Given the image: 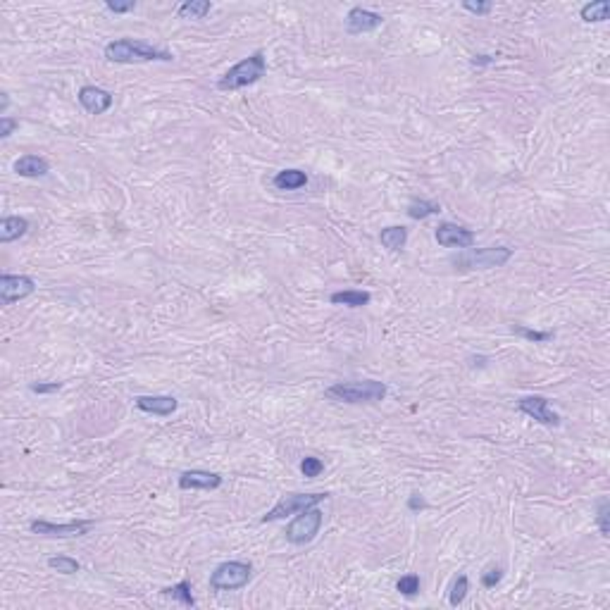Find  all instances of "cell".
<instances>
[{
	"mask_svg": "<svg viewBox=\"0 0 610 610\" xmlns=\"http://www.w3.org/2000/svg\"><path fill=\"white\" fill-rule=\"evenodd\" d=\"M105 60L115 65H141V62H172L175 55L139 38H117L105 46Z\"/></svg>",
	"mask_w": 610,
	"mask_h": 610,
	"instance_id": "obj_1",
	"label": "cell"
},
{
	"mask_svg": "<svg viewBox=\"0 0 610 610\" xmlns=\"http://www.w3.org/2000/svg\"><path fill=\"white\" fill-rule=\"evenodd\" d=\"M389 394V387L377 380H363V382H336L324 391L329 401L336 403H348V406H358V403H380Z\"/></svg>",
	"mask_w": 610,
	"mask_h": 610,
	"instance_id": "obj_2",
	"label": "cell"
},
{
	"mask_svg": "<svg viewBox=\"0 0 610 610\" xmlns=\"http://www.w3.org/2000/svg\"><path fill=\"white\" fill-rule=\"evenodd\" d=\"M265 74H267V57L262 50H255L248 57H243L241 62H236L229 72H224L220 81H217V88L220 91H239V88L258 83Z\"/></svg>",
	"mask_w": 610,
	"mask_h": 610,
	"instance_id": "obj_3",
	"label": "cell"
},
{
	"mask_svg": "<svg viewBox=\"0 0 610 610\" xmlns=\"http://www.w3.org/2000/svg\"><path fill=\"white\" fill-rule=\"evenodd\" d=\"M512 258V248L505 246H489V248H467L465 253H458L451 258V265L460 272H472V269H493L503 267Z\"/></svg>",
	"mask_w": 610,
	"mask_h": 610,
	"instance_id": "obj_4",
	"label": "cell"
},
{
	"mask_svg": "<svg viewBox=\"0 0 610 610\" xmlns=\"http://www.w3.org/2000/svg\"><path fill=\"white\" fill-rule=\"evenodd\" d=\"M253 577V565L243 561L220 563L210 575V589L213 592H236L243 589Z\"/></svg>",
	"mask_w": 610,
	"mask_h": 610,
	"instance_id": "obj_5",
	"label": "cell"
},
{
	"mask_svg": "<svg viewBox=\"0 0 610 610\" xmlns=\"http://www.w3.org/2000/svg\"><path fill=\"white\" fill-rule=\"evenodd\" d=\"M329 498V493L327 491H317V493H286V496H281L277 503H274L272 510H267L265 515H262L260 522H277V520H286L288 515H298V512H303L307 508H315V505H319L322 500Z\"/></svg>",
	"mask_w": 610,
	"mask_h": 610,
	"instance_id": "obj_6",
	"label": "cell"
},
{
	"mask_svg": "<svg viewBox=\"0 0 610 610\" xmlns=\"http://www.w3.org/2000/svg\"><path fill=\"white\" fill-rule=\"evenodd\" d=\"M322 522H324V515L317 505L298 512V517L286 527V541L293 544V546L310 544L312 539L319 534V529H322Z\"/></svg>",
	"mask_w": 610,
	"mask_h": 610,
	"instance_id": "obj_7",
	"label": "cell"
},
{
	"mask_svg": "<svg viewBox=\"0 0 610 610\" xmlns=\"http://www.w3.org/2000/svg\"><path fill=\"white\" fill-rule=\"evenodd\" d=\"M93 520H74V522H50V520H31L29 529L38 536H50V539H72L88 534L93 527Z\"/></svg>",
	"mask_w": 610,
	"mask_h": 610,
	"instance_id": "obj_8",
	"label": "cell"
},
{
	"mask_svg": "<svg viewBox=\"0 0 610 610\" xmlns=\"http://www.w3.org/2000/svg\"><path fill=\"white\" fill-rule=\"evenodd\" d=\"M517 410L544 427H561V415L551 408L546 396H522L517 401Z\"/></svg>",
	"mask_w": 610,
	"mask_h": 610,
	"instance_id": "obj_9",
	"label": "cell"
},
{
	"mask_svg": "<svg viewBox=\"0 0 610 610\" xmlns=\"http://www.w3.org/2000/svg\"><path fill=\"white\" fill-rule=\"evenodd\" d=\"M36 291V281L27 274H3L0 277V303L12 305L17 300L29 298Z\"/></svg>",
	"mask_w": 610,
	"mask_h": 610,
	"instance_id": "obj_10",
	"label": "cell"
},
{
	"mask_svg": "<svg viewBox=\"0 0 610 610\" xmlns=\"http://www.w3.org/2000/svg\"><path fill=\"white\" fill-rule=\"evenodd\" d=\"M436 241L439 246L444 248H472L474 241H477V234L467 227H460V224H453V222H441L439 227L434 231Z\"/></svg>",
	"mask_w": 610,
	"mask_h": 610,
	"instance_id": "obj_11",
	"label": "cell"
},
{
	"mask_svg": "<svg viewBox=\"0 0 610 610\" xmlns=\"http://www.w3.org/2000/svg\"><path fill=\"white\" fill-rule=\"evenodd\" d=\"M76 100H79V105L88 115H105L115 102L110 91H105V88H100V86H91V83H86V86L79 88Z\"/></svg>",
	"mask_w": 610,
	"mask_h": 610,
	"instance_id": "obj_12",
	"label": "cell"
},
{
	"mask_svg": "<svg viewBox=\"0 0 610 610\" xmlns=\"http://www.w3.org/2000/svg\"><path fill=\"white\" fill-rule=\"evenodd\" d=\"M384 24V17L380 12H372L368 8H353L348 15H346V31L351 36H360V34H370V31L380 29Z\"/></svg>",
	"mask_w": 610,
	"mask_h": 610,
	"instance_id": "obj_13",
	"label": "cell"
},
{
	"mask_svg": "<svg viewBox=\"0 0 610 610\" xmlns=\"http://www.w3.org/2000/svg\"><path fill=\"white\" fill-rule=\"evenodd\" d=\"M222 486V474L210 470H186L179 474V489L182 491H215Z\"/></svg>",
	"mask_w": 610,
	"mask_h": 610,
	"instance_id": "obj_14",
	"label": "cell"
},
{
	"mask_svg": "<svg viewBox=\"0 0 610 610\" xmlns=\"http://www.w3.org/2000/svg\"><path fill=\"white\" fill-rule=\"evenodd\" d=\"M134 406H136L141 413L170 417L172 413H177L179 401L175 396H136L134 398Z\"/></svg>",
	"mask_w": 610,
	"mask_h": 610,
	"instance_id": "obj_15",
	"label": "cell"
},
{
	"mask_svg": "<svg viewBox=\"0 0 610 610\" xmlns=\"http://www.w3.org/2000/svg\"><path fill=\"white\" fill-rule=\"evenodd\" d=\"M12 170H15V175H19V177L41 179V177H46L50 172V163L46 158H41V156H22L19 160H15Z\"/></svg>",
	"mask_w": 610,
	"mask_h": 610,
	"instance_id": "obj_16",
	"label": "cell"
},
{
	"mask_svg": "<svg viewBox=\"0 0 610 610\" xmlns=\"http://www.w3.org/2000/svg\"><path fill=\"white\" fill-rule=\"evenodd\" d=\"M29 231V220L19 215H8L0 220V243H12Z\"/></svg>",
	"mask_w": 610,
	"mask_h": 610,
	"instance_id": "obj_17",
	"label": "cell"
},
{
	"mask_svg": "<svg viewBox=\"0 0 610 610\" xmlns=\"http://www.w3.org/2000/svg\"><path fill=\"white\" fill-rule=\"evenodd\" d=\"M274 189L277 191H298L307 184V175L303 170H296V167H288V170H279L272 179Z\"/></svg>",
	"mask_w": 610,
	"mask_h": 610,
	"instance_id": "obj_18",
	"label": "cell"
},
{
	"mask_svg": "<svg viewBox=\"0 0 610 610\" xmlns=\"http://www.w3.org/2000/svg\"><path fill=\"white\" fill-rule=\"evenodd\" d=\"M372 293L358 291V288H346V291H334L329 296L332 305H346V307H365L370 305Z\"/></svg>",
	"mask_w": 610,
	"mask_h": 610,
	"instance_id": "obj_19",
	"label": "cell"
},
{
	"mask_svg": "<svg viewBox=\"0 0 610 610\" xmlns=\"http://www.w3.org/2000/svg\"><path fill=\"white\" fill-rule=\"evenodd\" d=\"M580 17H582V22H587V24L606 22L610 17V0H592V3L582 5Z\"/></svg>",
	"mask_w": 610,
	"mask_h": 610,
	"instance_id": "obj_20",
	"label": "cell"
},
{
	"mask_svg": "<svg viewBox=\"0 0 610 610\" xmlns=\"http://www.w3.org/2000/svg\"><path fill=\"white\" fill-rule=\"evenodd\" d=\"M380 241H382V246L389 248V250H403V248H406V243H408V229L403 227V224L387 227V229H382Z\"/></svg>",
	"mask_w": 610,
	"mask_h": 610,
	"instance_id": "obj_21",
	"label": "cell"
},
{
	"mask_svg": "<svg viewBox=\"0 0 610 610\" xmlns=\"http://www.w3.org/2000/svg\"><path fill=\"white\" fill-rule=\"evenodd\" d=\"M213 10V3L210 0H186L177 8V17L179 19H205Z\"/></svg>",
	"mask_w": 610,
	"mask_h": 610,
	"instance_id": "obj_22",
	"label": "cell"
},
{
	"mask_svg": "<svg viewBox=\"0 0 610 610\" xmlns=\"http://www.w3.org/2000/svg\"><path fill=\"white\" fill-rule=\"evenodd\" d=\"M194 589H191V582L189 580H182V582H177V584H172V587H165L163 589V596H167V599H172V601H179L182 603V606H189V608H194L196 606V599H194Z\"/></svg>",
	"mask_w": 610,
	"mask_h": 610,
	"instance_id": "obj_23",
	"label": "cell"
},
{
	"mask_svg": "<svg viewBox=\"0 0 610 610\" xmlns=\"http://www.w3.org/2000/svg\"><path fill=\"white\" fill-rule=\"evenodd\" d=\"M406 213H408L410 220H427V217L441 213V205L434 203V201H425V198H415V201L408 203Z\"/></svg>",
	"mask_w": 610,
	"mask_h": 610,
	"instance_id": "obj_24",
	"label": "cell"
},
{
	"mask_svg": "<svg viewBox=\"0 0 610 610\" xmlns=\"http://www.w3.org/2000/svg\"><path fill=\"white\" fill-rule=\"evenodd\" d=\"M48 568L60 575H76L81 570V565L79 561H74V558H69V556H55V558H48Z\"/></svg>",
	"mask_w": 610,
	"mask_h": 610,
	"instance_id": "obj_25",
	"label": "cell"
},
{
	"mask_svg": "<svg viewBox=\"0 0 610 610\" xmlns=\"http://www.w3.org/2000/svg\"><path fill=\"white\" fill-rule=\"evenodd\" d=\"M467 592H470V580H467V575H458L455 577V582L451 584V594H448V603H451L453 608H458L462 601H465Z\"/></svg>",
	"mask_w": 610,
	"mask_h": 610,
	"instance_id": "obj_26",
	"label": "cell"
},
{
	"mask_svg": "<svg viewBox=\"0 0 610 610\" xmlns=\"http://www.w3.org/2000/svg\"><path fill=\"white\" fill-rule=\"evenodd\" d=\"M420 587H422V582L417 575H403L401 580L396 582V592L408 596V599H413V596L420 594Z\"/></svg>",
	"mask_w": 610,
	"mask_h": 610,
	"instance_id": "obj_27",
	"label": "cell"
},
{
	"mask_svg": "<svg viewBox=\"0 0 610 610\" xmlns=\"http://www.w3.org/2000/svg\"><path fill=\"white\" fill-rule=\"evenodd\" d=\"M608 515H610V500H608V498H601L599 503H596V524H599L601 536H610Z\"/></svg>",
	"mask_w": 610,
	"mask_h": 610,
	"instance_id": "obj_28",
	"label": "cell"
},
{
	"mask_svg": "<svg viewBox=\"0 0 610 610\" xmlns=\"http://www.w3.org/2000/svg\"><path fill=\"white\" fill-rule=\"evenodd\" d=\"M300 472H303V477L315 479L324 472V462L319 458H315V455H305V458L300 460Z\"/></svg>",
	"mask_w": 610,
	"mask_h": 610,
	"instance_id": "obj_29",
	"label": "cell"
},
{
	"mask_svg": "<svg viewBox=\"0 0 610 610\" xmlns=\"http://www.w3.org/2000/svg\"><path fill=\"white\" fill-rule=\"evenodd\" d=\"M512 332L520 334V336H524L527 341H534V344H546L553 339V332H536V329H527V327L522 324H512Z\"/></svg>",
	"mask_w": 610,
	"mask_h": 610,
	"instance_id": "obj_30",
	"label": "cell"
},
{
	"mask_svg": "<svg viewBox=\"0 0 610 610\" xmlns=\"http://www.w3.org/2000/svg\"><path fill=\"white\" fill-rule=\"evenodd\" d=\"M500 580H503V568H500V565H489V568L481 573V587L484 589H493Z\"/></svg>",
	"mask_w": 610,
	"mask_h": 610,
	"instance_id": "obj_31",
	"label": "cell"
},
{
	"mask_svg": "<svg viewBox=\"0 0 610 610\" xmlns=\"http://www.w3.org/2000/svg\"><path fill=\"white\" fill-rule=\"evenodd\" d=\"M460 5H462V10L472 12V15H477V17L489 15V12L493 10V3H489V0H477V3H472V0H462Z\"/></svg>",
	"mask_w": 610,
	"mask_h": 610,
	"instance_id": "obj_32",
	"label": "cell"
},
{
	"mask_svg": "<svg viewBox=\"0 0 610 610\" xmlns=\"http://www.w3.org/2000/svg\"><path fill=\"white\" fill-rule=\"evenodd\" d=\"M62 389V382H38V384H29L31 394L46 396V394H57Z\"/></svg>",
	"mask_w": 610,
	"mask_h": 610,
	"instance_id": "obj_33",
	"label": "cell"
},
{
	"mask_svg": "<svg viewBox=\"0 0 610 610\" xmlns=\"http://www.w3.org/2000/svg\"><path fill=\"white\" fill-rule=\"evenodd\" d=\"M15 129H19V119L15 117H0V139H10L12 134H15Z\"/></svg>",
	"mask_w": 610,
	"mask_h": 610,
	"instance_id": "obj_34",
	"label": "cell"
},
{
	"mask_svg": "<svg viewBox=\"0 0 610 610\" xmlns=\"http://www.w3.org/2000/svg\"><path fill=\"white\" fill-rule=\"evenodd\" d=\"M105 10L107 12H115V15H124V12H134L136 10V3H134V0H129V3H117V0H107L105 3Z\"/></svg>",
	"mask_w": 610,
	"mask_h": 610,
	"instance_id": "obj_35",
	"label": "cell"
},
{
	"mask_svg": "<svg viewBox=\"0 0 610 610\" xmlns=\"http://www.w3.org/2000/svg\"><path fill=\"white\" fill-rule=\"evenodd\" d=\"M427 508V500L422 498V493H410V498H408V510L410 512H420V510H425Z\"/></svg>",
	"mask_w": 610,
	"mask_h": 610,
	"instance_id": "obj_36",
	"label": "cell"
},
{
	"mask_svg": "<svg viewBox=\"0 0 610 610\" xmlns=\"http://www.w3.org/2000/svg\"><path fill=\"white\" fill-rule=\"evenodd\" d=\"M493 62H496V55H472L470 57V65L472 67H489V65H493Z\"/></svg>",
	"mask_w": 610,
	"mask_h": 610,
	"instance_id": "obj_37",
	"label": "cell"
},
{
	"mask_svg": "<svg viewBox=\"0 0 610 610\" xmlns=\"http://www.w3.org/2000/svg\"><path fill=\"white\" fill-rule=\"evenodd\" d=\"M0 100H3L0 102V115L5 117V115H8V107H10V93H0Z\"/></svg>",
	"mask_w": 610,
	"mask_h": 610,
	"instance_id": "obj_38",
	"label": "cell"
}]
</instances>
